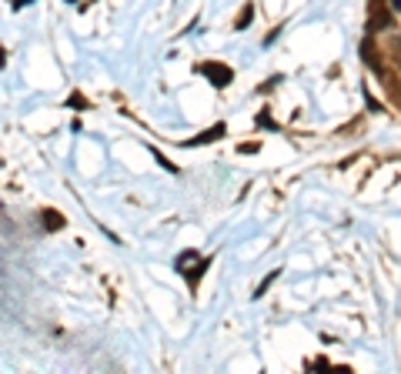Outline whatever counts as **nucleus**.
<instances>
[{
  "label": "nucleus",
  "mask_w": 401,
  "mask_h": 374,
  "mask_svg": "<svg viewBox=\"0 0 401 374\" xmlns=\"http://www.w3.org/2000/svg\"><path fill=\"white\" fill-rule=\"evenodd\" d=\"M251 17H254V3H245V10L238 14V24H234V27H238V30H245L247 24H251Z\"/></svg>",
  "instance_id": "5"
},
{
  "label": "nucleus",
  "mask_w": 401,
  "mask_h": 374,
  "mask_svg": "<svg viewBox=\"0 0 401 374\" xmlns=\"http://www.w3.org/2000/svg\"><path fill=\"white\" fill-rule=\"evenodd\" d=\"M41 224H44V231H61L67 221H64V214H57V210H41Z\"/></svg>",
  "instance_id": "2"
},
{
  "label": "nucleus",
  "mask_w": 401,
  "mask_h": 374,
  "mask_svg": "<svg viewBox=\"0 0 401 374\" xmlns=\"http://www.w3.org/2000/svg\"><path fill=\"white\" fill-rule=\"evenodd\" d=\"M361 57L368 60L371 71H381V60H378V54H374V44H371V37H368V41H361Z\"/></svg>",
  "instance_id": "4"
},
{
  "label": "nucleus",
  "mask_w": 401,
  "mask_h": 374,
  "mask_svg": "<svg viewBox=\"0 0 401 374\" xmlns=\"http://www.w3.org/2000/svg\"><path fill=\"white\" fill-rule=\"evenodd\" d=\"M67 3H78V0H67Z\"/></svg>",
  "instance_id": "8"
},
{
  "label": "nucleus",
  "mask_w": 401,
  "mask_h": 374,
  "mask_svg": "<svg viewBox=\"0 0 401 374\" xmlns=\"http://www.w3.org/2000/svg\"><path fill=\"white\" fill-rule=\"evenodd\" d=\"M221 134H224V124H214V127H211L207 134L191 137V141H187V148H198V144H211V141H217V137H221Z\"/></svg>",
  "instance_id": "3"
},
{
  "label": "nucleus",
  "mask_w": 401,
  "mask_h": 374,
  "mask_svg": "<svg viewBox=\"0 0 401 374\" xmlns=\"http://www.w3.org/2000/svg\"><path fill=\"white\" fill-rule=\"evenodd\" d=\"M200 74L207 77L214 87H228V84L234 80L231 67H228V64H217V60H204V64H200Z\"/></svg>",
  "instance_id": "1"
},
{
  "label": "nucleus",
  "mask_w": 401,
  "mask_h": 374,
  "mask_svg": "<svg viewBox=\"0 0 401 374\" xmlns=\"http://www.w3.org/2000/svg\"><path fill=\"white\" fill-rule=\"evenodd\" d=\"M24 3H31V0H17V3H14V10H17V7H24Z\"/></svg>",
  "instance_id": "7"
},
{
  "label": "nucleus",
  "mask_w": 401,
  "mask_h": 374,
  "mask_svg": "<svg viewBox=\"0 0 401 374\" xmlns=\"http://www.w3.org/2000/svg\"><path fill=\"white\" fill-rule=\"evenodd\" d=\"M275 278H278V271H275V274H268V278H264V281H261V287H258V291H254V298H261L264 291H268V285H271V281H275Z\"/></svg>",
  "instance_id": "6"
}]
</instances>
